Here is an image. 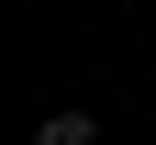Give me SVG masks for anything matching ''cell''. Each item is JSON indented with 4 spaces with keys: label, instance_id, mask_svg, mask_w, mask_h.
<instances>
[{
    "label": "cell",
    "instance_id": "1",
    "mask_svg": "<svg viewBox=\"0 0 156 145\" xmlns=\"http://www.w3.org/2000/svg\"><path fill=\"white\" fill-rule=\"evenodd\" d=\"M34 145H101V123H89V112H45V123H34Z\"/></svg>",
    "mask_w": 156,
    "mask_h": 145
}]
</instances>
